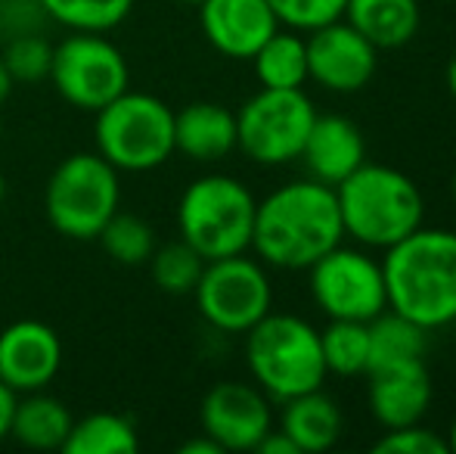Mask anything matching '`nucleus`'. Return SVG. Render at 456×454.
<instances>
[{
  "instance_id": "1",
  "label": "nucleus",
  "mask_w": 456,
  "mask_h": 454,
  "mask_svg": "<svg viewBox=\"0 0 456 454\" xmlns=\"http://www.w3.org/2000/svg\"><path fill=\"white\" fill-rule=\"evenodd\" d=\"M345 243L336 187L314 177L280 184L258 200L252 249L280 271H307L320 255Z\"/></svg>"
},
{
  "instance_id": "2",
  "label": "nucleus",
  "mask_w": 456,
  "mask_h": 454,
  "mask_svg": "<svg viewBox=\"0 0 456 454\" xmlns=\"http://www.w3.org/2000/svg\"><path fill=\"white\" fill-rule=\"evenodd\" d=\"M388 309L422 330L456 324V230L416 227L382 252Z\"/></svg>"
},
{
  "instance_id": "3",
  "label": "nucleus",
  "mask_w": 456,
  "mask_h": 454,
  "mask_svg": "<svg viewBox=\"0 0 456 454\" xmlns=\"http://www.w3.org/2000/svg\"><path fill=\"white\" fill-rule=\"evenodd\" d=\"M345 236L385 252L426 225V200L416 181L391 165L363 162L336 187Z\"/></svg>"
},
{
  "instance_id": "4",
  "label": "nucleus",
  "mask_w": 456,
  "mask_h": 454,
  "mask_svg": "<svg viewBox=\"0 0 456 454\" xmlns=\"http://www.w3.org/2000/svg\"><path fill=\"white\" fill-rule=\"evenodd\" d=\"M242 336L252 383L276 405L311 389H323L330 374L320 349V330L311 321L271 311Z\"/></svg>"
},
{
  "instance_id": "5",
  "label": "nucleus",
  "mask_w": 456,
  "mask_h": 454,
  "mask_svg": "<svg viewBox=\"0 0 456 454\" xmlns=\"http://www.w3.org/2000/svg\"><path fill=\"white\" fill-rule=\"evenodd\" d=\"M94 144L118 171H156L175 156V110L162 97L127 87L94 112Z\"/></svg>"
},
{
  "instance_id": "6",
  "label": "nucleus",
  "mask_w": 456,
  "mask_h": 454,
  "mask_svg": "<svg viewBox=\"0 0 456 454\" xmlns=\"http://www.w3.org/2000/svg\"><path fill=\"white\" fill-rule=\"evenodd\" d=\"M258 200L230 175H202L181 194L177 230L205 261L227 259L252 249Z\"/></svg>"
},
{
  "instance_id": "7",
  "label": "nucleus",
  "mask_w": 456,
  "mask_h": 454,
  "mask_svg": "<svg viewBox=\"0 0 456 454\" xmlns=\"http://www.w3.org/2000/svg\"><path fill=\"white\" fill-rule=\"evenodd\" d=\"M121 171L100 153H72L47 177L44 215L69 240H96L121 209Z\"/></svg>"
},
{
  "instance_id": "8",
  "label": "nucleus",
  "mask_w": 456,
  "mask_h": 454,
  "mask_svg": "<svg viewBox=\"0 0 456 454\" xmlns=\"http://www.w3.org/2000/svg\"><path fill=\"white\" fill-rule=\"evenodd\" d=\"M192 296L202 321L230 336H242L273 311V284L267 265L248 252L205 261Z\"/></svg>"
},
{
  "instance_id": "9",
  "label": "nucleus",
  "mask_w": 456,
  "mask_h": 454,
  "mask_svg": "<svg viewBox=\"0 0 456 454\" xmlns=\"http://www.w3.org/2000/svg\"><path fill=\"white\" fill-rule=\"evenodd\" d=\"M317 110L305 87L276 91L261 87L236 112V150L252 162L276 169L301 159Z\"/></svg>"
},
{
  "instance_id": "10",
  "label": "nucleus",
  "mask_w": 456,
  "mask_h": 454,
  "mask_svg": "<svg viewBox=\"0 0 456 454\" xmlns=\"http://www.w3.org/2000/svg\"><path fill=\"white\" fill-rule=\"evenodd\" d=\"M62 100L81 112H100L131 87V66L100 31H72L53 47L50 78Z\"/></svg>"
},
{
  "instance_id": "11",
  "label": "nucleus",
  "mask_w": 456,
  "mask_h": 454,
  "mask_svg": "<svg viewBox=\"0 0 456 454\" xmlns=\"http://www.w3.org/2000/svg\"><path fill=\"white\" fill-rule=\"evenodd\" d=\"M307 286L330 321H363L370 324L376 315L388 309L382 259L372 249L345 246L338 243L326 255H320L307 268Z\"/></svg>"
},
{
  "instance_id": "12",
  "label": "nucleus",
  "mask_w": 456,
  "mask_h": 454,
  "mask_svg": "<svg viewBox=\"0 0 456 454\" xmlns=\"http://www.w3.org/2000/svg\"><path fill=\"white\" fill-rule=\"evenodd\" d=\"M273 401L255 383L224 380L205 392L199 424L221 451H255L273 430Z\"/></svg>"
},
{
  "instance_id": "13",
  "label": "nucleus",
  "mask_w": 456,
  "mask_h": 454,
  "mask_svg": "<svg viewBox=\"0 0 456 454\" xmlns=\"http://www.w3.org/2000/svg\"><path fill=\"white\" fill-rule=\"evenodd\" d=\"M379 69V47L338 19L307 35V75L330 94H357Z\"/></svg>"
},
{
  "instance_id": "14",
  "label": "nucleus",
  "mask_w": 456,
  "mask_h": 454,
  "mask_svg": "<svg viewBox=\"0 0 456 454\" xmlns=\"http://www.w3.org/2000/svg\"><path fill=\"white\" fill-rule=\"evenodd\" d=\"M62 340L50 324L22 318L0 330V380L16 395L47 389L62 367Z\"/></svg>"
},
{
  "instance_id": "15",
  "label": "nucleus",
  "mask_w": 456,
  "mask_h": 454,
  "mask_svg": "<svg viewBox=\"0 0 456 454\" xmlns=\"http://www.w3.org/2000/svg\"><path fill=\"white\" fill-rule=\"evenodd\" d=\"M432 374L422 358L366 370V401H370L372 420L382 430L422 424L428 405H432Z\"/></svg>"
},
{
  "instance_id": "16",
  "label": "nucleus",
  "mask_w": 456,
  "mask_h": 454,
  "mask_svg": "<svg viewBox=\"0 0 456 454\" xmlns=\"http://www.w3.org/2000/svg\"><path fill=\"white\" fill-rule=\"evenodd\" d=\"M199 25L205 41L227 60H252L280 29L267 0H202Z\"/></svg>"
},
{
  "instance_id": "17",
  "label": "nucleus",
  "mask_w": 456,
  "mask_h": 454,
  "mask_svg": "<svg viewBox=\"0 0 456 454\" xmlns=\"http://www.w3.org/2000/svg\"><path fill=\"white\" fill-rule=\"evenodd\" d=\"M301 162L314 181L338 187L366 162L363 131L348 115H317L301 150Z\"/></svg>"
},
{
  "instance_id": "18",
  "label": "nucleus",
  "mask_w": 456,
  "mask_h": 454,
  "mask_svg": "<svg viewBox=\"0 0 456 454\" xmlns=\"http://www.w3.org/2000/svg\"><path fill=\"white\" fill-rule=\"evenodd\" d=\"M175 153L190 162H221L236 153V112L211 100L186 103L175 112Z\"/></svg>"
},
{
  "instance_id": "19",
  "label": "nucleus",
  "mask_w": 456,
  "mask_h": 454,
  "mask_svg": "<svg viewBox=\"0 0 456 454\" xmlns=\"http://www.w3.org/2000/svg\"><path fill=\"white\" fill-rule=\"evenodd\" d=\"M345 417L338 411L336 399L323 389H311L295 399L282 401L280 430L292 439L301 454H323L342 439Z\"/></svg>"
},
{
  "instance_id": "20",
  "label": "nucleus",
  "mask_w": 456,
  "mask_h": 454,
  "mask_svg": "<svg viewBox=\"0 0 456 454\" xmlns=\"http://www.w3.org/2000/svg\"><path fill=\"white\" fill-rule=\"evenodd\" d=\"M72 424L75 417L66 401L50 395L47 389H37V392H25L16 399L10 439H16L22 449L62 451Z\"/></svg>"
},
{
  "instance_id": "21",
  "label": "nucleus",
  "mask_w": 456,
  "mask_h": 454,
  "mask_svg": "<svg viewBox=\"0 0 456 454\" xmlns=\"http://www.w3.org/2000/svg\"><path fill=\"white\" fill-rule=\"evenodd\" d=\"M419 0H348L345 22H351L379 50H397L419 31Z\"/></svg>"
},
{
  "instance_id": "22",
  "label": "nucleus",
  "mask_w": 456,
  "mask_h": 454,
  "mask_svg": "<svg viewBox=\"0 0 456 454\" xmlns=\"http://www.w3.org/2000/svg\"><path fill=\"white\" fill-rule=\"evenodd\" d=\"M255 66V78L261 87L276 91H295L311 81L307 75V37L292 29H276L258 47V54L248 60Z\"/></svg>"
},
{
  "instance_id": "23",
  "label": "nucleus",
  "mask_w": 456,
  "mask_h": 454,
  "mask_svg": "<svg viewBox=\"0 0 456 454\" xmlns=\"http://www.w3.org/2000/svg\"><path fill=\"white\" fill-rule=\"evenodd\" d=\"M140 433L125 414L94 411L75 420L62 445L66 454H137Z\"/></svg>"
},
{
  "instance_id": "24",
  "label": "nucleus",
  "mask_w": 456,
  "mask_h": 454,
  "mask_svg": "<svg viewBox=\"0 0 456 454\" xmlns=\"http://www.w3.org/2000/svg\"><path fill=\"white\" fill-rule=\"evenodd\" d=\"M366 327H370V370L382 367V364L422 358L428 349V330H422L410 318L397 315L395 309H385Z\"/></svg>"
},
{
  "instance_id": "25",
  "label": "nucleus",
  "mask_w": 456,
  "mask_h": 454,
  "mask_svg": "<svg viewBox=\"0 0 456 454\" xmlns=\"http://www.w3.org/2000/svg\"><path fill=\"white\" fill-rule=\"evenodd\" d=\"M326 374L366 376L370 370V327L363 321H330L320 330Z\"/></svg>"
},
{
  "instance_id": "26",
  "label": "nucleus",
  "mask_w": 456,
  "mask_h": 454,
  "mask_svg": "<svg viewBox=\"0 0 456 454\" xmlns=\"http://www.w3.org/2000/svg\"><path fill=\"white\" fill-rule=\"evenodd\" d=\"M100 246L115 265H125V268H137V265H146L150 255L156 252V230L146 219L134 212H115L112 219L102 225L100 230Z\"/></svg>"
},
{
  "instance_id": "27",
  "label": "nucleus",
  "mask_w": 456,
  "mask_h": 454,
  "mask_svg": "<svg viewBox=\"0 0 456 454\" xmlns=\"http://www.w3.org/2000/svg\"><path fill=\"white\" fill-rule=\"evenodd\" d=\"M50 22L69 31H106L118 29L134 10V0H41Z\"/></svg>"
},
{
  "instance_id": "28",
  "label": "nucleus",
  "mask_w": 456,
  "mask_h": 454,
  "mask_svg": "<svg viewBox=\"0 0 456 454\" xmlns=\"http://www.w3.org/2000/svg\"><path fill=\"white\" fill-rule=\"evenodd\" d=\"M150 271L152 280L162 293H171V296H190L196 290L199 277H202L205 259L183 240L165 243V246H156V252L150 255Z\"/></svg>"
},
{
  "instance_id": "29",
  "label": "nucleus",
  "mask_w": 456,
  "mask_h": 454,
  "mask_svg": "<svg viewBox=\"0 0 456 454\" xmlns=\"http://www.w3.org/2000/svg\"><path fill=\"white\" fill-rule=\"evenodd\" d=\"M0 60L16 85H44L50 78V66H53V44L41 31L10 35Z\"/></svg>"
},
{
  "instance_id": "30",
  "label": "nucleus",
  "mask_w": 456,
  "mask_h": 454,
  "mask_svg": "<svg viewBox=\"0 0 456 454\" xmlns=\"http://www.w3.org/2000/svg\"><path fill=\"white\" fill-rule=\"evenodd\" d=\"M267 4H271L276 22L282 29L311 35V31L323 29V25L345 19L348 0H267Z\"/></svg>"
},
{
  "instance_id": "31",
  "label": "nucleus",
  "mask_w": 456,
  "mask_h": 454,
  "mask_svg": "<svg viewBox=\"0 0 456 454\" xmlns=\"http://www.w3.org/2000/svg\"><path fill=\"white\" fill-rule=\"evenodd\" d=\"M372 451L376 454H451L447 439L438 436L435 430H426L422 424L385 430L382 439L372 445Z\"/></svg>"
},
{
  "instance_id": "32",
  "label": "nucleus",
  "mask_w": 456,
  "mask_h": 454,
  "mask_svg": "<svg viewBox=\"0 0 456 454\" xmlns=\"http://www.w3.org/2000/svg\"><path fill=\"white\" fill-rule=\"evenodd\" d=\"M50 22L41 0H4V37L10 35H31Z\"/></svg>"
},
{
  "instance_id": "33",
  "label": "nucleus",
  "mask_w": 456,
  "mask_h": 454,
  "mask_svg": "<svg viewBox=\"0 0 456 454\" xmlns=\"http://www.w3.org/2000/svg\"><path fill=\"white\" fill-rule=\"evenodd\" d=\"M255 451H261V454H301V451L292 445V439H289L286 433L280 430V426H273V430L267 433L265 439H261L258 449H255Z\"/></svg>"
},
{
  "instance_id": "34",
  "label": "nucleus",
  "mask_w": 456,
  "mask_h": 454,
  "mask_svg": "<svg viewBox=\"0 0 456 454\" xmlns=\"http://www.w3.org/2000/svg\"><path fill=\"white\" fill-rule=\"evenodd\" d=\"M16 399L19 395L0 380V442L10 439V424H12V408H16Z\"/></svg>"
},
{
  "instance_id": "35",
  "label": "nucleus",
  "mask_w": 456,
  "mask_h": 454,
  "mask_svg": "<svg viewBox=\"0 0 456 454\" xmlns=\"http://www.w3.org/2000/svg\"><path fill=\"white\" fill-rule=\"evenodd\" d=\"M181 454H224V451H221V445H217L215 439H208L202 433V436H196V439H190V442H183L181 445Z\"/></svg>"
},
{
  "instance_id": "36",
  "label": "nucleus",
  "mask_w": 456,
  "mask_h": 454,
  "mask_svg": "<svg viewBox=\"0 0 456 454\" xmlns=\"http://www.w3.org/2000/svg\"><path fill=\"white\" fill-rule=\"evenodd\" d=\"M12 87H16V81H12V75L6 72V66H4V60H0V106L10 100V94H12Z\"/></svg>"
},
{
  "instance_id": "37",
  "label": "nucleus",
  "mask_w": 456,
  "mask_h": 454,
  "mask_svg": "<svg viewBox=\"0 0 456 454\" xmlns=\"http://www.w3.org/2000/svg\"><path fill=\"white\" fill-rule=\"evenodd\" d=\"M447 91H451V97L456 100V54L451 56V62H447Z\"/></svg>"
},
{
  "instance_id": "38",
  "label": "nucleus",
  "mask_w": 456,
  "mask_h": 454,
  "mask_svg": "<svg viewBox=\"0 0 456 454\" xmlns=\"http://www.w3.org/2000/svg\"><path fill=\"white\" fill-rule=\"evenodd\" d=\"M447 449H451V454H456V417H453V424H451V430H447Z\"/></svg>"
},
{
  "instance_id": "39",
  "label": "nucleus",
  "mask_w": 456,
  "mask_h": 454,
  "mask_svg": "<svg viewBox=\"0 0 456 454\" xmlns=\"http://www.w3.org/2000/svg\"><path fill=\"white\" fill-rule=\"evenodd\" d=\"M4 200H6V177H4V171H0V206H4Z\"/></svg>"
},
{
  "instance_id": "40",
  "label": "nucleus",
  "mask_w": 456,
  "mask_h": 454,
  "mask_svg": "<svg viewBox=\"0 0 456 454\" xmlns=\"http://www.w3.org/2000/svg\"><path fill=\"white\" fill-rule=\"evenodd\" d=\"M0 44H4V0H0Z\"/></svg>"
},
{
  "instance_id": "41",
  "label": "nucleus",
  "mask_w": 456,
  "mask_h": 454,
  "mask_svg": "<svg viewBox=\"0 0 456 454\" xmlns=\"http://www.w3.org/2000/svg\"><path fill=\"white\" fill-rule=\"evenodd\" d=\"M451 194H453V202H456V165H453V175H451Z\"/></svg>"
},
{
  "instance_id": "42",
  "label": "nucleus",
  "mask_w": 456,
  "mask_h": 454,
  "mask_svg": "<svg viewBox=\"0 0 456 454\" xmlns=\"http://www.w3.org/2000/svg\"><path fill=\"white\" fill-rule=\"evenodd\" d=\"M181 4H190V6H199L202 0H181Z\"/></svg>"
}]
</instances>
